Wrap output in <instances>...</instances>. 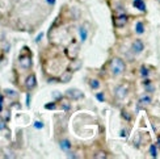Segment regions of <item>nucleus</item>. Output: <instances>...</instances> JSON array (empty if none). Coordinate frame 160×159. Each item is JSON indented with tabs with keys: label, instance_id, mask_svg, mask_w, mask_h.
Listing matches in <instances>:
<instances>
[{
	"label": "nucleus",
	"instance_id": "nucleus-1",
	"mask_svg": "<svg viewBox=\"0 0 160 159\" xmlns=\"http://www.w3.org/2000/svg\"><path fill=\"white\" fill-rule=\"evenodd\" d=\"M125 69H126L125 62L122 61L121 58H113L112 59V62H110V71H112V74L114 76L122 74V72L125 71Z\"/></svg>",
	"mask_w": 160,
	"mask_h": 159
},
{
	"label": "nucleus",
	"instance_id": "nucleus-2",
	"mask_svg": "<svg viewBox=\"0 0 160 159\" xmlns=\"http://www.w3.org/2000/svg\"><path fill=\"white\" fill-rule=\"evenodd\" d=\"M66 54H67V57L70 59L78 58V55H79V45H78V42L75 41V39L68 45V48L66 49Z\"/></svg>",
	"mask_w": 160,
	"mask_h": 159
},
{
	"label": "nucleus",
	"instance_id": "nucleus-3",
	"mask_svg": "<svg viewBox=\"0 0 160 159\" xmlns=\"http://www.w3.org/2000/svg\"><path fill=\"white\" fill-rule=\"evenodd\" d=\"M18 63H20V66H21L24 70L30 69V66H32L30 51L28 53V54H24V53H21V54H20V57H18Z\"/></svg>",
	"mask_w": 160,
	"mask_h": 159
},
{
	"label": "nucleus",
	"instance_id": "nucleus-4",
	"mask_svg": "<svg viewBox=\"0 0 160 159\" xmlns=\"http://www.w3.org/2000/svg\"><path fill=\"white\" fill-rule=\"evenodd\" d=\"M128 20H129L128 15H119L113 18V24H114L116 28H123V26L128 24Z\"/></svg>",
	"mask_w": 160,
	"mask_h": 159
},
{
	"label": "nucleus",
	"instance_id": "nucleus-5",
	"mask_svg": "<svg viewBox=\"0 0 160 159\" xmlns=\"http://www.w3.org/2000/svg\"><path fill=\"white\" fill-rule=\"evenodd\" d=\"M66 96L68 99H71V100H79V99H82L84 95H83V92L79 91L78 88H71V90H67Z\"/></svg>",
	"mask_w": 160,
	"mask_h": 159
},
{
	"label": "nucleus",
	"instance_id": "nucleus-6",
	"mask_svg": "<svg viewBox=\"0 0 160 159\" xmlns=\"http://www.w3.org/2000/svg\"><path fill=\"white\" fill-rule=\"evenodd\" d=\"M126 95H128V85H119V87H117L116 90V97L119 99V100H123V99L126 97Z\"/></svg>",
	"mask_w": 160,
	"mask_h": 159
},
{
	"label": "nucleus",
	"instance_id": "nucleus-7",
	"mask_svg": "<svg viewBox=\"0 0 160 159\" xmlns=\"http://www.w3.org/2000/svg\"><path fill=\"white\" fill-rule=\"evenodd\" d=\"M131 49H132V51H134L135 54L142 53L143 49H144V44L142 42V39H135V41L132 42V45H131Z\"/></svg>",
	"mask_w": 160,
	"mask_h": 159
},
{
	"label": "nucleus",
	"instance_id": "nucleus-8",
	"mask_svg": "<svg viewBox=\"0 0 160 159\" xmlns=\"http://www.w3.org/2000/svg\"><path fill=\"white\" fill-rule=\"evenodd\" d=\"M80 67H82V61H79V59H71V63L68 66V71H78L80 70Z\"/></svg>",
	"mask_w": 160,
	"mask_h": 159
},
{
	"label": "nucleus",
	"instance_id": "nucleus-9",
	"mask_svg": "<svg viewBox=\"0 0 160 159\" xmlns=\"http://www.w3.org/2000/svg\"><path fill=\"white\" fill-rule=\"evenodd\" d=\"M36 84H37V80H36V75H29L28 78H26V82H25V85L28 87L29 90H33L36 87Z\"/></svg>",
	"mask_w": 160,
	"mask_h": 159
},
{
	"label": "nucleus",
	"instance_id": "nucleus-10",
	"mask_svg": "<svg viewBox=\"0 0 160 159\" xmlns=\"http://www.w3.org/2000/svg\"><path fill=\"white\" fill-rule=\"evenodd\" d=\"M132 4H134V7L137 9L142 11V12H146V4L143 0H132Z\"/></svg>",
	"mask_w": 160,
	"mask_h": 159
},
{
	"label": "nucleus",
	"instance_id": "nucleus-11",
	"mask_svg": "<svg viewBox=\"0 0 160 159\" xmlns=\"http://www.w3.org/2000/svg\"><path fill=\"white\" fill-rule=\"evenodd\" d=\"M79 34H80V41L84 42L87 37H88V30H87L85 26H80L79 28Z\"/></svg>",
	"mask_w": 160,
	"mask_h": 159
},
{
	"label": "nucleus",
	"instance_id": "nucleus-12",
	"mask_svg": "<svg viewBox=\"0 0 160 159\" xmlns=\"http://www.w3.org/2000/svg\"><path fill=\"white\" fill-rule=\"evenodd\" d=\"M71 78H72V74H71V71H66V72H63V74L61 75V80L62 83H67V82H70L71 80Z\"/></svg>",
	"mask_w": 160,
	"mask_h": 159
},
{
	"label": "nucleus",
	"instance_id": "nucleus-13",
	"mask_svg": "<svg viewBox=\"0 0 160 159\" xmlns=\"http://www.w3.org/2000/svg\"><path fill=\"white\" fill-rule=\"evenodd\" d=\"M151 104V97L150 96H142L139 99V107H146V105Z\"/></svg>",
	"mask_w": 160,
	"mask_h": 159
},
{
	"label": "nucleus",
	"instance_id": "nucleus-14",
	"mask_svg": "<svg viewBox=\"0 0 160 159\" xmlns=\"http://www.w3.org/2000/svg\"><path fill=\"white\" fill-rule=\"evenodd\" d=\"M59 146H61V149H62L63 151H68V150L71 149V142L67 141V140H63V141L59 142Z\"/></svg>",
	"mask_w": 160,
	"mask_h": 159
},
{
	"label": "nucleus",
	"instance_id": "nucleus-15",
	"mask_svg": "<svg viewBox=\"0 0 160 159\" xmlns=\"http://www.w3.org/2000/svg\"><path fill=\"white\" fill-rule=\"evenodd\" d=\"M135 32L138 33V34H143L144 33V25L142 21H138L137 25H135Z\"/></svg>",
	"mask_w": 160,
	"mask_h": 159
},
{
	"label": "nucleus",
	"instance_id": "nucleus-16",
	"mask_svg": "<svg viewBox=\"0 0 160 159\" xmlns=\"http://www.w3.org/2000/svg\"><path fill=\"white\" fill-rule=\"evenodd\" d=\"M89 85H91L92 90H97L100 87V82L97 80V79H92V80L89 82Z\"/></svg>",
	"mask_w": 160,
	"mask_h": 159
},
{
	"label": "nucleus",
	"instance_id": "nucleus-17",
	"mask_svg": "<svg viewBox=\"0 0 160 159\" xmlns=\"http://www.w3.org/2000/svg\"><path fill=\"white\" fill-rule=\"evenodd\" d=\"M150 154H151L152 158H156L158 156V154H156V146H155V145H151V146H150Z\"/></svg>",
	"mask_w": 160,
	"mask_h": 159
},
{
	"label": "nucleus",
	"instance_id": "nucleus-18",
	"mask_svg": "<svg viewBox=\"0 0 160 159\" xmlns=\"http://www.w3.org/2000/svg\"><path fill=\"white\" fill-rule=\"evenodd\" d=\"M141 74H142V76H148L150 71H148V69L146 67V66H142L141 67Z\"/></svg>",
	"mask_w": 160,
	"mask_h": 159
},
{
	"label": "nucleus",
	"instance_id": "nucleus-19",
	"mask_svg": "<svg viewBox=\"0 0 160 159\" xmlns=\"http://www.w3.org/2000/svg\"><path fill=\"white\" fill-rule=\"evenodd\" d=\"M62 108H63L64 110H70V101H67V100L62 101Z\"/></svg>",
	"mask_w": 160,
	"mask_h": 159
},
{
	"label": "nucleus",
	"instance_id": "nucleus-20",
	"mask_svg": "<svg viewBox=\"0 0 160 159\" xmlns=\"http://www.w3.org/2000/svg\"><path fill=\"white\" fill-rule=\"evenodd\" d=\"M144 87H146V90H147L148 92H154V91H155L154 85L151 84V82H150V83H147V84H144Z\"/></svg>",
	"mask_w": 160,
	"mask_h": 159
},
{
	"label": "nucleus",
	"instance_id": "nucleus-21",
	"mask_svg": "<svg viewBox=\"0 0 160 159\" xmlns=\"http://www.w3.org/2000/svg\"><path fill=\"white\" fill-rule=\"evenodd\" d=\"M45 108H46V109H52V110H54V109L57 108V105H55V103H49V104L45 105Z\"/></svg>",
	"mask_w": 160,
	"mask_h": 159
},
{
	"label": "nucleus",
	"instance_id": "nucleus-22",
	"mask_svg": "<svg viewBox=\"0 0 160 159\" xmlns=\"http://www.w3.org/2000/svg\"><path fill=\"white\" fill-rule=\"evenodd\" d=\"M96 99H97L98 101H101V103H102V101H105V96H104V94H101V92L96 95Z\"/></svg>",
	"mask_w": 160,
	"mask_h": 159
},
{
	"label": "nucleus",
	"instance_id": "nucleus-23",
	"mask_svg": "<svg viewBox=\"0 0 160 159\" xmlns=\"http://www.w3.org/2000/svg\"><path fill=\"white\" fill-rule=\"evenodd\" d=\"M34 126H36L37 129H42V128H43V124H42L41 121H36V124H34Z\"/></svg>",
	"mask_w": 160,
	"mask_h": 159
},
{
	"label": "nucleus",
	"instance_id": "nucleus-24",
	"mask_svg": "<svg viewBox=\"0 0 160 159\" xmlns=\"http://www.w3.org/2000/svg\"><path fill=\"white\" fill-rule=\"evenodd\" d=\"M139 140H141V136H137V138H135V141H132V143H135V147H139Z\"/></svg>",
	"mask_w": 160,
	"mask_h": 159
},
{
	"label": "nucleus",
	"instance_id": "nucleus-25",
	"mask_svg": "<svg viewBox=\"0 0 160 159\" xmlns=\"http://www.w3.org/2000/svg\"><path fill=\"white\" fill-rule=\"evenodd\" d=\"M93 158H102L104 159V158H106V155H105V153H97Z\"/></svg>",
	"mask_w": 160,
	"mask_h": 159
},
{
	"label": "nucleus",
	"instance_id": "nucleus-26",
	"mask_svg": "<svg viewBox=\"0 0 160 159\" xmlns=\"http://www.w3.org/2000/svg\"><path fill=\"white\" fill-rule=\"evenodd\" d=\"M5 94H7V95H9V96H16V94H15V92H13L12 90H7V91H5Z\"/></svg>",
	"mask_w": 160,
	"mask_h": 159
},
{
	"label": "nucleus",
	"instance_id": "nucleus-27",
	"mask_svg": "<svg viewBox=\"0 0 160 159\" xmlns=\"http://www.w3.org/2000/svg\"><path fill=\"white\" fill-rule=\"evenodd\" d=\"M4 126H5V122H4V120L2 117H0V130L2 129H4Z\"/></svg>",
	"mask_w": 160,
	"mask_h": 159
},
{
	"label": "nucleus",
	"instance_id": "nucleus-28",
	"mask_svg": "<svg viewBox=\"0 0 160 159\" xmlns=\"http://www.w3.org/2000/svg\"><path fill=\"white\" fill-rule=\"evenodd\" d=\"M119 136H121L122 138H125L126 136H128V131H126L125 129H122V130H121V134H119Z\"/></svg>",
	"mask_w": 160,
	"mask_h": 159
},
{
	"label": "nucleus",
	"instance_id": "nucleus-29",
	"mask_svg": "<svg viewBox=\"0 0 160 159\" xmlns=\"http://www.w3.org/2000/svg\"><path fill=\"white\" fill-rule=\"evenodd\" d=\"M42 36H43V33H39V34L37 36V38H36V42H39V41H41V38H42Z\"/></svg>",
	"mask_w": 160,
	"mask_h": 159
},
{
	"label": "nucleus",
	"instance_id": "nucleus-30",
	"mask_svg": "<svg viewBox=\"0 0 160 159\" xmlns=\"http://www.w3.org/2000/svg\"><path fill=\"white\" fill-rule=\"evenodd\" d=\"M26 105H28V107L30 105V95H29V94L26 95Z\"/></svg>",
	"mask_w": 160,
	"mask_h": 159
},
{
	"label": "nucleus",
	"instance_id": "nucleus-31",
	"mask_svg": "<svg viewBox=\"0 0 160 159\" xmlns=\"http://www.w3.org/2000/svg\"><path fill=\"white\" fill-rule=\"evenodd\" d=\"M122 117H125V118H126V120H128V121L130 120V116H129L128 113H126V112H122Z\"/></svg>",
	"mask_w": 160,
	"mask_h": 159
},
{
	"label": "nucleus",
	"instance_id": "nucleus-32",
	"mask_svg": "<svg viewBox=\"0 0 160 159\" xmlns=\"http://www.w3.org/2000/svg\"><path fill=\"white\" fill-rule=\"evenodd\" d=\"M3 110V96L0 95V112Z\"/></svg>",
	"mask_w": 160,
	"mask_h": 159
},
{
	"label": "nucleus",
	"instance_id": "nucleus-33",
	"mask_svg": "<svg viewBox=\"0 0 160 159\" xmlns=\"http://www.w3.org/2000/svg\"><path fill=\"white\" fill-rule=\"evenodd\" d=\"M46 2H48L50 5H54L55 4V0H46Z\"/></svg>",
	"mask_w": 160,
	"mask_h": 159
},
{
	"label": "nucleus",
	"instance_id": "nucleus-34",
	"mask_svg": "<svg viewBox=\"0 0 160 159\" xmlns=\"http://www.w3.org/2000/svg\"><path fill=\"white\" fill-rule=\"evenodd\" d=\"M9 50V45H5L4 46V51H8Z\"/></svg>",
	"mask_w": 160,
	"mask_h": 159
},
{
	"label": "nucleus",
	"instance_id": "nucleus-35",
	"mask_svg": "<svg viewBox=\"0 0 160 159\" xmlns=\"http://www.w3.org/2000/svg\"><path fill=\"white\" fill-rule=\"evenodd\" d=\"M158 143H159V146H160V137L158 138Z\"/></svg>",
	"mask_w": 160,
	"mask_h": 159
}]
</instances>
